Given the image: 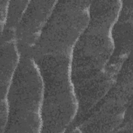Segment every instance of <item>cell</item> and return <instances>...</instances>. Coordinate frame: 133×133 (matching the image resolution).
Masks as SVG:
<instances>
[{"label":"cell","instance_id":"5b68a950","mask_svg":"<svg viewBox=\"0 0 133 133\" xmlns=\"http://www.w3.org/2000/svg\"><path fill=\"white\" fill-rule=\"evenodd\" d=\"M129 61L126 60L113 85L88 119L77 126L81 132H113L118 128L129 106Z\"/></svg>","mask_w":133,"mask_h":133},{"label":"cell","instance_id":"8992f818","mask_svg":"<svg viewBox=\"0 0 133 133\" xmlns=\"http://www.w3.org/2000/svg\"><path fill=\"white\" fill-rule=\"evenodd\" d=\"M57 1H30L15 31L20 56H28L37 43Z\"/></svg>","mask_w":133,"mask_h":133},{"label":"cell","instance_id":"277c9868","mask_svg":"<svg viewBox=\"0 0 133 133\" xmlns=\"http://www.w3.org/2000/svg\"><path fill=\"white\" fill-rule=\"evenodd\" d=\"M91 1H57L28 57L71 55L89 21Z\"/></svg>","mask_w":133,"mask_h":133},{"label":"cell","instance_id":"52a82bcc","mask_svg":"<svg viewBox=\"0 0 133 133\" xmlns=\"http://www.w3.org/2000/svg\"><path fill=\"white\" fill-rule=\"evenodd\" d=\"M132 2V0L122 1L119 15L112 29L114 50L107 72L113 78H116L131 50Z\"/></svg>","mask_w":133,"mask_h":133},{"label":"cell","instance_id":"3957f363","mask_svg":"<svg viewBox=\"0 0 133 133\" xmlns=\"http://www.w3.org/2000/svg\"><path fill=\"white\" fill-rule=\"evenodd\" d=\"M43 83L34 59L20 56L6 95L8 108L4 133H41Z\"/></svg>","mask_w":133,"mask_h":133},{"label":"cell","instance_id":"7a4b0ae2","mask_svg":"<svg viewBox=\"0 0 133 133\" xmlns=\"http://www.w3.org/2000/svg\"><path fill=\"white\" fill-rule=\"evenodd\" d=\"M34 60L43 83L41 132H65L78 108L71 78V55H47Z\"/></svg>","mask_w":133,"mask_h":133},{"label":"cell","instance_id":"30bf717a","mask_svg":"<svg viewBox=\"0 0 133 133\" xmlns=\"http://www.w3.org/2000/svg\"><path fill=\"white\" fill-rule=\"evenodd\" d=\"M9 1L0 0V13H1V31H2L5 26L9 6Z\"/></svg>","mask_w":133,"mask_h":133},{"label":"cell","instance_id":"9c48e42d","mask_svg":"<svg viewBox=\"0 0 133 133\" xmlns=\"http://www.w3.org/2000/svg\"><path fill=\"white\" fill-rule=\"evenodd\" d=\"M8 116V108L6 99L1 100L0 102V133H4Z\"/></svg>","mask_w":133,"mask_h":133},{"label":"cell","instance_id":"6da1fadb","mask_svg":"<svg viewBox=\"0 0 133 133\" xmlns=\"http://www.w3.org/2000/svg\"><path fill=\"white\" fill-rule=\"evenodd\" d=\"M117 17L96 7L89 9L88 24L71 54V73L78 101L77 121L103 98L115 81L107 69L114 50L112 29Z\"/></svg>","mask_w":133,"mask_h":133},{"label":"cell","instance_id":"ba28073f","mask_svg":"<svg viewBox=\"0 0 133 133\" xmlns=\"http://www.w3.org/2000/svg\"><path fill=\"white\" fill-rule=\"evenodd\" d=\"M20 59L15 39L1 42V100L6 99L7 91Z\"/></svg>","mask_w":133,"mask_h":133}]
</instances>
